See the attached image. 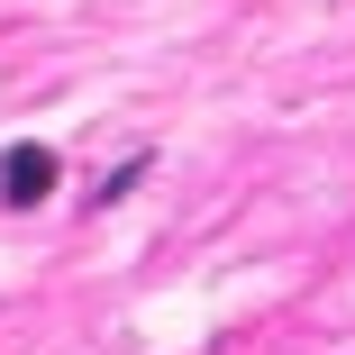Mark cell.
Masks as SVG:
<instances>
[{
  "instance_id": "obj_1",
  "label": "cell",
  "mask_w": 355,
  "mask_h": 355,
  "mask_svg": "<svg viewBox=\"0 0 355 355\" xmlns=\"http://www.w3.org/2000/svg\"><path fill=\"white\" fill-rule=\"evenodd\" d=\"M0 191H10L19 209H28V200H46V191H55V155H46V146H10V164H0Z\"/></svg>"
}]
</instances>
